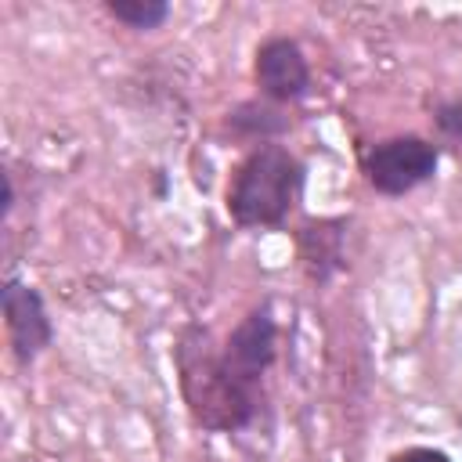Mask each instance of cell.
<instances>
[{
	"label": "cell",
	"mask_w": 462,
	"mask_h": 462,
	"mask_svg": "<svg viewBox=\"0 0 462 462\" xmlns=\"http://www.w3.org/2000/svg\"><path fill=\"white\" fill-rule=\"evenodd\" d=\"M278 354V325H274V314L267 303L253 307L238 325L235 332L227 336L224 350H220V365L227 368L231 379H238L245 390L260 393V379L263 372L271 368Z\"/></svg>",
	"instance_id": "277c9868"
},
{
	"label": "cell",
	"mask_w": 462,
	"mask_h": 462,
	"mask_svg": "<svg viewBox=\"0 0 462 462\" xmlns=\"http://www.w3.org/2000/svg\"><path fill=\"white\" fill-rule=\"evenodd\" d=\"M253 76H256V87L267 101L274 105H289V101H300L307 90H310V69H307V58L300 51L296 40H285V36H271L256 47V61H253Z\"/></svg>",
	"instance_id": "5b68a950"
},
{
	"label": "cell",
	"mask_w": 462,
	"mask_h": 462,
	"mask_svg": "<svg viewBox=\"0 0 462 462\" xmlns=\"http://www.w3.org/2000/svg\"><path fill=\"white\" fill-rule=\"evenodd\" d=\"M177 372L180 393L195 419V426L213 433L245 430L260 408V393L245 390L238 379L227 375L220 354L209 346L206 328H188L177 343Z\"/></svg>",
	"instance_id": "6da1fadb"
},
{
	"label": "cell",
	"mask_w": 462,
	"mask_h": 462,
	"mask_svg": "<svg viewBox=\"0 0 462 462\" xmlns=\"http://www.w3.org/2000/svg\"><path fill=\"white\" fill-rule=\"evenodd\" d=\"M108 14L130 29H159L170 14V4L162 0H108Z\"/></svg>",
	"instance_id": "9c48e42d"
},
{
	"label": "cell",
	"mask_w": 462,
	"mask_h": 462,
	"mask_svg": "<svg viewBox=\"0 0 462 462\" xmlns=\"http://www.w3.org/2000/svg\"><path fill=\"white\" fill-rule=\"evenodd\" d=\"M4 325L11 336V350L18 357V365H32L47 346H51V318L47 307L40 300V292L25 282H7L4 285Z\"/></svg>",
	"instance_id": "8992f818"
},
{
	"label": "cell",
	"mask_w": 462,
	"mask_h": 462,
	"mask_svg": "<svg viewBox=\"0 0 462 462\" xmlns=\"http://www.w3.org/2000/svg\"><path fill=\"white\" fill-rule=\"evenodd\" d=\"M390 462H451V455H444L437 448H404Z\"/></svg>",
	"instance_id": "8fae6325"
},
{
	"label": "cell",
	"mask_w": 462,
	"mask_h": 462,
	"mask_svg": "<svg viewBox=\"0 0 462 462\" xmlns=\"http://www.w3.org/2000/svg\"><path fill=\"white\" fill-rule=\"evenodd\" d=\"M11 206H14V184H11V173H4V206H0V213L7 217Z\"/></svg>",
	"instance_id": "7c38bea8"
},
{
	"label": "cell",
	"mask_w": 462,
	"mask_h": 462,
	"mask_svg": "<svg viewBox=\"0 0 462 462\" xmlns=\"http://www.w3.org/2000/svg\"><path fill=\"white\" fill-rule=\"evenodd\" d=\"M437 162H440L437 148L415 134L379 141L361 159L365 177L379 195H408L411 188L426 184L437 173Z\"/></svg>",
	"instance_id": "3957f363"
},
{
	"label": "cell",
	"mask_w": 462,
	"mask_h": 462,
	"mask_svg": "<svg viewBox=\"0 0 462 462\" xmlns=\"http://www.w3.org/2000/svg\"><path fill=\"white\" fill-rule=\"evenodd\" d=\"M343 231H346L343 220H307L300 227L296 235L300 260L314 282H325L343 267Z\"/></svg>",
	"instance_id": "52a82bcc"
},
{
	"label": "cell",
	"mask_w": 462,
	"mask_h": 462,
	"mask_svg": "<svg viewBox=\"0 0 462 462\" xmlns=\"http://www.w3.org/2000/svg\"><path fill=\"white\" fill-rule=\"evenodd\" d=\"M303 191V162L267 141L256 144L227 184V213L238 227H278L292 213Z\"/></svg>",
	"instance_id": "7a4b0ae2"
},
{
	"label": "cell",
	"mask_w": 462,
	"mask_h": 462,
	"mask_svg": "<svg viewBox=\"0 0 462 462\" xmlns=\"http://www.w3.org/2000/svg\"><path fill=\"white\" fill-rule=\"evenodd\" d=\"M433 119H437V126H440V134H444V137H451V141H458V144H462V101L440 105Z\"/></svg>",
	"instance_id": "30bf717a"
},
{
	"label": "cell",
	"mask_w": 462,
	"mask_h": 462,
	"mask_svg": "<svg viewBox=\"0 0 462 462\" xmlns=\"http://www.w3.org/2000/svg\"><path fill=\"white\" fill-rule=\"evenodd\" d=\"M227 130H235V134H242V137H260V144H267L271 137H278V134H285L289 130V119L282 116V108L274 105V101H242V105H235L231 112H227Z\"/></svg>",
	"instance_id": "ba28073f"
}]
</instances>
